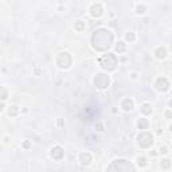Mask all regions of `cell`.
Returning <instances> with one entry per match:
<instances>
[{"label": "cell", "instance_id": "1", "mask_svg": "<svg viewBox=\"0 0 172 172\" xmlns=\"http://www.w3.org/2000/svg\"><path fill=\"white\" fill-rule=\"evenodd\" d=\"M112 40H113V35L110 34V31L105 28H100L94 31L93 36H91V46L97 51H104L106 48H109Z\"/></svg>", "mask_w": 172, "mask_h": 172}, {"label": "cell", "instance_id": "21", "mask_svg": "<svg viewBox=\"0 0 172 172\" xmlns=\"http://www.w3.org/2000/svg\"><path fill=\"white\" fill-rule=\"evenodd\" d=\"M159 151H160V153H161V155H167V153L169 152V151H168V147H165V145L160 147V149H159Z\"/></svg>", "mask_w": 172, "mask_h": 172}, {"label": "cell", "instance_id": "10", "mask_svg": "<svg viewBox=\"0 0 172 172\" xmlns=\"http://www.w3.org/2000/svg\"><path fill=\"white\" fill-rule=\"evenodd\" d=\"M133 100H130V98H125V100H122V102H121V108L125 110V112H129V110L133 109Z\"/></svg>", "mask_w": 172, "mask_h": 172}, {"label": "cell", "instance_id": "23", "mask_svg": "<svg viewBox=\"0 0 172 172\" xmlns=\"http://www.w3.org/2000/svg\"><path fill=\"white\" fill-rule=\"evenodd\" d=\"M165 117L167 118H172V110H167L165 112Z\"/></svg>", "mask_w": 172, "mask_h": 172}, {"label": "cell", "instance_id": "14", "mask_svg": "<svg viewBox=\"0 0 172 172\" xmlns=\"http://www.w3.org/2000/svg\"><path fill=\"white\" fill-rule=\"evenodd\" d=\"M137 128L139 129H147L148 128V121H147V118H140L139 121H137Z\"/></svg>", "mask_w": 172, "mask_h": 172}, {"label": "cell", "instance_id": "7", "mask_svg": "<svg viewBox=\"0 0 172 172\" xmlns=\"http://www.w3.org/2000/svg\"><path fill=\"white\" fill-rule=\"evenodd\" d=\"M90 14L94 16V18H100L101 15L104 14V8H102V4L101 3H93L90 7Z\"/></svg>", "mask_w": 172, "mask_h": 172}, {"label": "cell", "instance_id": "11", "mask_svg": "<svg viewBox=\"0 0 172 172\" xmlns=\"http://www.w3.org/2000/svg\"><path fill=\"white\" fill-rule=\"evenodd\" d=\"M155 57L157 58V59H164V58L167 57V50L164 47H157L155 50Z\"/></svg>", "mask_w": 172, "mask_h": 172}, {"label": "cell", "instance_id": "16", "mask_svg": "<svg viewBox=\"0 0 172 172\" xmlns=\"http://www.w3.org/2000/svg\"><path fill=\"white\" fill-rule=\"evenodd\" d=\"M124 51H125V43L124 42H118L117 44H116V53L121 54V53H124Z\"/></svg>", "mask_w": 172, "mask_h": 172}, {"label": "cell", "instance_id": "13", "mask_svg": "<svg viewBox=\"0 0 172 172\" xmlns=\"http://www.w3.org/2000/svg\"><path fill=\"white\" fill-rule=\"evenodd\" d=\"M18 113H19V106L12 105L8 108V116L10 117H15V116H18Z\"/></svg>", "mask_w": 172, "mask_h": 172}, {"label": "cell", "instance_id": "22", "mask_svg": "<svg viewBox=\"0 0 172 172\" xmlns=\"http://www.w3.org/2000/svg\"><path fill=\"white\" fill-rule=\"evenodd\" d=\"M96 129L97 130H100V132H102V130H104V126H102L101 122H98V124H96Z\"/></svg>", "mask_w": 172, "mask_h": 172}, {"label": "cell", "instance_id": "9", "mask_svg": "<svg viewBox=\"0 0 172 172\" xmlns=\"http://www.w3.org/2000/svg\"><path fill=\"white\" fill-rule=\"evenodd\" d=\"M79 163L82 165H89L91 163V155L89 152H83L79 155Z\"/></svg>", "mask_w": 172, "mask_h": 172}, {"label": "cell", "instance_id": "3", "mask_svg": "<svg viewBox=\"0 0 172 172\" xmlns=\"http://www.w3.org/2000/svg\"><path fill=\"white\" fill-rule=\"evenodd\" d=\"M137 143H139V145L143 147V148H149V147L153 144L152 133H149V132H141V133L137 136Z\"/></svg>", "mask_w": 172, "mask_h": 172}, {"label": "cell", "instance_id": "17", "mask_svg": "<svg viewBox=\"0 0 172 172\" xmlns=\"http://www.w3.org/2000/svg\"><path fill=\"white\" fill-rule=\"evenodd\" d=\"M74 27H75L77 31H83V30H85V27H86V24L83 23L82 20H77V22H75V26H74Z\"/></svg>", "mask_w": 172, "mask_h": 172}, {"label": "cell", "instance_id": "12", "mask_svg": "<svg viewBox=\"0 0 172 172\" xmlns=\"http://www.w3.org/2000/svg\"><path fill=\"white\" fill-rule=\"evenodd\" d=\"M141 112H143L144 114H152V112H153V109H152V106L149 105V104H143L141 105Z\"/></svg>", "mask_w": 172, "mask_h": 172}, {"label": "cell", "instance_id": "24", "mask_svg": "<svg viewBox=\"0 0 172 172\" xmlns=\"http://www.w3.org/2000/svg\"><path fill=\"white\" fill-rule=\"evenodd\" d=\"M7 98V90L5 89H3V94H1V100H5Z\"/></svg>", "mask_w": 172, "mask_h": 172}, {"label": "cell", "instance_id": "8", "mask_svg": "<svg viewBox=\"0 0 172 172\" xmlns=\"http://www.w3.org/2000/svg\"><path fill=\"white\" fill-rule=\"evenodd\" d=\"M63 155H65V152H63L62 147H59V145H57V147H54L51 149V157L55 159V160H61L63 157Z\"/></svg>", "mask_w": 172, "mask_h": 172}, {"label": "cell", "instance_id": "4", "mask_svg": "<svg viewBox=\"0 0 172 172\" xmlns=\"http://www.w3.org/2000/svg\"><path fill=\"white\" fill-rule=\"evenodd\" d=\"M71 62H73L71 55L69 53H61L57 58V65L61 67V69H67V67H70Z\"/></svg>", "mask_w": 172, "mask_h": 172}, {"label": "cell", "instance_id": "27", "mask_svg": "<svg viewBox=\"0 0 172 172\" xmlns=\"http://www.w3.org/2000/svg\"><path fill=\"white\" fill-rule=\"evenodd\" d=\"M169 130H171V132H172V124L169 125Z\"/></svg>", "mask_w": 172, "mask_h": 172}, {"label": "cell", "instance_id": "5", "mask_svg": "<svg viewBox=\"0 0 172 172\" xmlns=\"http://www.w3.org/2000/svg\"><path fill=\"white\" fill-rule=\"evenodd\" d=\"M109 75L106 74H97V77L94 78V85L98 87V89H105L109 86Z\"/></svg>", "mask_w": 172, "mask_h": 172}, {"label": "cell", "instance_id": "2", "mask_svg": "<svg viewBox=\"0 0 172 172\" xmlns=\"http://www.w3.org/2000/svg\"><path fill=\"white\" fill-rule=\"evenodd\" d=\"M100 65L104 70H108V71H112L116 69V65H117V58H116L114 54H106L100 59Z\"/></svg>", "mask_w": 172, "mask_h": 172}, {"label": "cell", "instance_id": "26", "mask_svg": "<svg viewBox=\"0 0 172 172\" xmlns=\"http://www.w3.org/2000/svg\"><path fill=\"white\" fill-rule=\"evenodd\" d=\"M168 106H169V108H171V109H172V100H169V101H168Z\"/></svg>", "mask_w": 172, "mask_h": 172}, {"label": "cell", "instance_id": "25", "mask_svg": "<svg viewBox=\"0 0 172 172\" xmlns=\"http://www.w3.org/2000/svg\"><path fill=\"white\" fill-rule=\"evenodd\" d=\"M30 147V143L28 141H26V143H24V148H28Z\"/></svg>", "mask_w": 172, "mask_h": 172}, {"label": "cell", "instance_id": "15", "mask_svg": "<svg viewBox=\"0 0 172 172\" xmlns=\"http://www.w3.org/2000/svg\"><path fill=\"white\" fill-rule=\"evenodd\" d=\"M172 165V161L169 160V159H163L161 160V168H164V169H169Z\"/></svg>", "mask_w": 172, "mask_h": 172}, {"label": "cell", "instance_id": "19", "mask_svg": "<svg viewBox=\"0 0 172 172\" xmlns=\"http://www.w3.org/2000/svg\"><path fill=\"white\" fill-rule=\"evenodd\" d=\"M125 39H126L128 42H133L134 39H136V36H134L133 32H128L126 35H125Z\"/></svg>", "mask_w": 172, "mask_h": 172}, {"label": "cell", "instance_id": "20", "mask_svg": "<svg viewBox=\"0 0 172 172\" xmlns=\"http://www.w3.org/2000/svg\"><path fill=\"white\" fill-rule=\"evenodd\" d=\"M136 12H137V14H144V12H145V11H147V7H145V5H137V8H136Z\"/></svg>", "mask_w": 172, "mask_h": 172}, {"label": "cell", "instance_id": "18", "mask_svg": "<svg viewBox=\"0 0 172 172\" xmlns=\"http://www.w3.org/2000/svg\"><path fill=\"white\" fill-rule=\"evenodd\" d=\"M137 164H139L140 167H147V165H148V161H147V159L145 157L141 156V157L137 159Z\"/></svg>", "mask_w": 172, "mask_h": 172}, {"label": "cell", "instance_id": "6", "mask_svg": "<svg viewBox=\"0 0 172 172\" xmlns=\"http://www.w3.org/2000/svg\"><path fill=\"white\" fill-rule=\"evenodd\" d=\"M155 87L159 91H163L164 93V91H167L169 89V82H168V79L165 77H159L155 81Z\"/></svg>", "mask_w": 172, "mask_h": 172}]
</instances>
